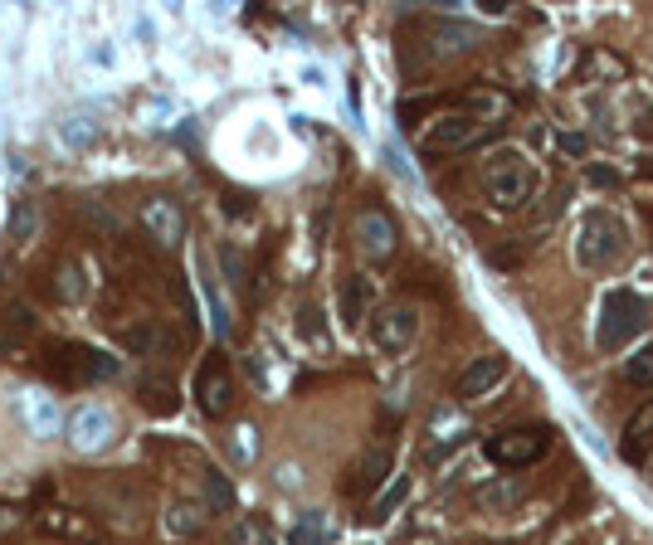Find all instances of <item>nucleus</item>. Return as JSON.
Returning a JSON list of instances; mask_svg holds the SVG:
<instances>
[{"mask_svg":"<svg viewBox=\"0 0 653 545\" xmlns=\"http://www.w3.org/2000/svg\"><path fill=\"white\" fill-rule=\"evenodd\" d=\"M498 107H502L498 97L473 93V97H463V107H453V113H439L435 122H425L420 156H459V152H473V146L492 142V136H502V122L492 117Z\"/></svg>","mask_w":653,"mask_h":545,"instance_id":"nucleus-1","label":"nucleus"},{"mask_svg":"<svg viewBox=\"0 0 653 545\" xmlns=\"http://www.w3.org/2000/svg\"><path fill=\"white\" fill-rule=\"evenodd\" d=\"M649 331V302L630 288H610L600 297V317H595V351L600 356H614L624 351L634 337Z\"/></svg>","mask_w":653,"mask_h":545,"instance_id":"nucleus-2","label":"nucleus"},{"mask_svg":"<svg viewBox=\"0 0 653 545\" xmlns=\"http://www.w3.org/2000/svg\"><path fill=\"white\" fill-rule=\"evenodd\" d=\"M624 249H630V229L614 209H590L575 229V264L585 272H610L624 258Z\"/></svg>","mask_w":653,"mask_h":545,"instance_id":"nucleus-3","label":"nucleus"},{"mask_svg":"<svg viewBox=\"0 0 653 545\" xmlns=\"http://www.w3.org/2000/svg\"><path fill=\"white\" fill-rule=\"evenodd\" d=\"M483 191H488L492 205L512 215V209H522L527 200H537L541 171H537L522 152H492V156L483 161Z\"/></svg>","mask_w":653,"mask_h":545,"instance_id":"nucleus-4","label":"nucleus"},{"mask_svg":"<svg viewBox=\"0 0 653 545\" xmlns=\"http://www.w3.org/2000/svg\"><path fill=\"white\" fill-rule=\"evenodd\" d=\"M118 356L98 351V346H83V341H59L44 351V376L54 385H83V380H113L118 376Z\"/></svg>","mask_w":653,"mask_h":545,"instance_id":"nucleus-5","label":"nucleus"},{"mask_svg":"<svg viewBox=\"0 0 653 545\" xmlns=\"http://www.w3.org/2000/svg\"><path fill=\"white\" fill-rule=\"evenodd\" d=\"M551 453V429L547 424H517V429H498L492 439H483V457L492 467H532Z\"/></svg>","mask_w":653,"mask_h":545,"instance_id":"nucleus-6","label":"nucleus"},{"mask_svg":"<svg viewBox=\"0 0 653 545\" xmlns=\"http://www.w3.org/2000/svg\"><path fill=\"white\" fill-rule=\"evenodd\" d=\"M415 337H420V312H415L410 302H390V307H380V312H371V341H376V351L405 356L415 346Z\"/></svg>","mask_w":653,"mask_h":545,"instance_id":"nucleus-7","label":"nucleus"},{"mask_svg":"<svg viewBox=\"0 0 653 545\" xmlns=\"http://www.w3.org/2000/svg\"><path fill=\"white\" fill-rule=\"evenodd\" d=\"M118 439V414L108 404H79L69 419V449L73 453H103Z\"/></svg>","mask_w":653,"mask_h":545,"instance_id":"nucleus-8","label":"nucleus"},{"mask_svg":"<svg viewBox=\"0 0 653 545\" xmlns=\"http://www.w3.org/2000/svg\"><path fill=\"white\" fill-rule=\"evenodd\" d=\"M137 219L156 249H176L181 234H186V209H181V200H171V195H146L137 205Z\"/></svg>","mask_w":653,"mask_h":545,"instance_id":"nucleus-9","label":"nucleus"},{"mask_svg":"<svg viewBox=\"0 0 653 545\" xmlns=\"http://www.w3.org/2000/svg\"><path fill=\"white\" fill-rule=\"evenodd\" d=\"M356 249L371 258V264H386V258H396L400 229H396V219H390V209L366 205L361 215H356Z\"/></svg>","mask_w":653,"mask_h":545,"instance_id":"nucleus-10","label":"nucleus"},{"mask_svg":"<svg viewBox=\"0 0 653 545\" xmlns=\"http://www.w3.org/2000/svg\"><path fill=\"white\" fill-rule=\"evenodd\" d=\"M195 400H201L205 419H225L234 409V376H229L225 351H211V361L201 366V376H195Z\"/></svg>","mask_w":653,"mask_h":545,"instance_id":"nucleus-11","label":"nucleus"},{"mask_svg":"<svg viewBox=\"0 0 653 545\" xmlns=\"http://www.w3.org/2000/svg\"><path fill=\"white\" fill-rule=\"evenodd\" d=\"M483 44V30H473V24L463 20H435L425 24V54L435 59H459V54H473V49Z\"/></svg>","mask_w":653,"mask_h":545,"instance_id":"nucleus-12","label":"nucleus"},{"mask_svg":"<svg viewBox=\"0 0 653 545\" xmlns=\"http://www.w3.org/2000/svg\"><path fill=\"white\" fill-rule=\"evenodd\" d=\"M508 356L502 351H492V356H478L473 366H463V376H459V385H453V394H459L463 404H473V400H483V394H492L508 380Z\"/></svg>","mask_w":653,"mask_h":545,"instance_id":"nucleus-13","label":"nucleus"},{"mask_svg":"<svg viewBox=\"0 0 653 545\" xmlns=\"http://www.w3.org/2000/svg\"><path fill=\"white\" fill-rule=\"evenodd\" d=\"M390 467H396V449H390V439H380V443H371V449L361 453V463L351 467V482H347V492L351 497H371V492L380 487V482L390 477Z\"/></svg>","mask_w":653,"mask_h":545,"instance_id":"nucleus-14","label":"nucleus"},{"mask_svg":"<svg viewBox=\"0 0 653 545\" xmlns=\"http://www.w3.org/2000/svg\"><path fill=\"white\" fill-rule=\"evenodd\" d=\"M620 457L630 467H644L653 457V400L644 409H634V419L624 424V439H620Z\"/></svg>","mask_w":653,"mask_h":545,"instance_id":"nucleus-15","label":"nucleus"},{"mask_svg":"<svg viewBox=\"0 0 653 545\" xmlns=\"http://www.w3.org/2000/svg\"><path fill=\"white\" fill-rule=\"evenodd\" d=\"M20 419H24V429L34 433V439H49V433H59V404H54V394H44V390H24L20 400Z\"/></svg>","mask_w":653,"mask_h":545,"instance_id":"nucleus-16","label":"nucleus"},{"mask_svg":"<svg viewBox=\"0 0 653 545\" xmlns=\"http://www.w3.org/2000/svg\"><path fill=\"white\" fill-rule=\"evenodd\" d=\"M473 502H478V512H517V506L527 502V482L522 477H492L473 492Z\"/></svg>","mask_w":653,"mask_h":545,"instance_id":"nucleus-17","label":"nucleus"},{"mask_svg":"<svg viewBox=\"0 0 653 545\" xmlns=\"http://www.w3.org/2000/svg\"><path fill=\"white\" fill-rule=\"evenodd\" d=\"M137 394H142V404L152 409V414H176V409H181V390H176V380L162 376V370L142 376V380H137Z\"/></svg>","mask_w":653,"mask_h":545,"instance_id":"nucleus-18","label":"nucleus"},{"mask_svg":"<svg viewBox=\"0 0 653 545\" xmlns=\"http://www.w3.org/2000/svg\"><path fill=\"white\" fill-rule=\"evenodd\" d=\"M30 331H34V312L24 302H10V307H0V356H10L20 341H30Z\"/></svg>","mask_w":653,"mask_h":545,"instance_id":"nucleus-19","label":"nucleus"},{"mask_svg":"<svg viewBox=\"0 0 653 545\" xmlns=\"http://www.w3.org/2000/svg\"><path fill=\"white\" fill-rule=\"evenodd\" d=\"M205 522H211V512H205V506H195V502H171V512L162 516V526H166V536H171V541L201 536Z\"/></svg>","mask_w":653,"mask_h":545,"instance_id":"nucleus-20","label":"nucleus"},{"mask_svg":"<svg viewBox=\"0 0 653 545\" xmlns=\"http://www.w3.org/2000/svg\"><path fill=\"white\" fill-rule=\"evenodd\" d=\"M201 497H205V512H229V506H234V482L225 477V473H220V467H205V473H201Z\"/></svg>","mask_w":653,"mask_h":545,"instance_id":"nucleus-21","label":"nucleus"},{"mask_svg":"<svg viewBox=\"0 0 653 545\" xmlns=\"http://www.w3.org/2000/svg\"><path fill=\"white\" fill-rule=\"evenodd\" d=\"M366 302H371V288H366V278H347V282H341V321H347V327H361Z\"/></svg>","mask_w":653,"mask_h":545,"instance_id":"nucleus-22","label":"nucleus"},{"mask_svg":"<svg viewBox=\"0 0 653 545\" xmlns=\"http://www.w3.org/2000/svg\"><path fill=\"white\" fill-rule=\"evenodd\" d=\"M405 497H410V477H396V482H390V487L386 492H380V497L371 502V512H366V522H390V516H396V506L405 502Z\"/></svg>","mask_w":653,"mask_h":545,"instance_id":"nucleus-23","label":"nucleus"},{"mask_svg":"<svg viewBox=\"0 0 653 545\" xmlns=\"http://www.w3.org/2000/svg\"><path fill=\"white\" fill-rule=\"evenodd\" d=\"M624 385L653 390V341H649V346H639L630 361H624Z\"/></svg>","mask_w":653,"mask_h":545,"instance_id":"nucleus-24","label":"nucleus"},{"mask_svg":"<svg viewBox=\"0 0 653 545\" xmlns=\"http://www.w3.org/2000/svg\"><path fill=\"white\" fill-rule=\"evenodd\" d=\"M49 292H54V302H79L83 297V268L79 264H59V278L49 282Z\"/></svg>","mask_w":653,"mask_h":545,"instance_id":"nucleus-25","label":"nucleus"},{"mask_svg":"<svg viewBox=\"0 0 653 545\" xmlns=\"http://www.w3.org/2000/svg\"><path fill=\"white\" fill-rule=\"evenodd\" d=\"M293 545H327V516L323 512H303L293 526Z\"/></svg>","mask_w":653,"mask_h":545,"instance_id":"nucleus-26","label":"nucleus"},{"mask_svg":"<svg viewBox=\"0 0 653 545\" xmlns=\"http://www.w3.org/2000/svg\"><path fill=\"white\" fill-rule=\"evenodd\" d=\"M229 545H278V541H274V531L258 522V516H244V522H234Z\"/></svg>","mask_w":653,"mask_h":545,"instance_id":"nucleus-27","label":"nucleus"},{"mask_svg":"<svg viewBox=\"0 0 653 545\" xmlns=\"http://www.w3.org/2000/svg\"><path fill=\"white\" fill-rule=\"evenodd\" d=\"M34 229H40V209H34V200H20L16 215H10V239H34Z\"/></svg>","mask_w":653,"mask_h":545,"instance_id":"nucleus-28","label":"nucleus"},{"mask_svg":"<svg viewBox=\"0 0 653 545\" xmlns=\"http://www.w3.org/2000/svg\"><path fill=\"white\" fill-rule=\"evenodd\" d=\"M156 341H162V331L156 327H122V346H127L132 356H152Z\"/></svg>","mask_w":653,"mask_h":545,"instance_id":"nucleus-29","label":"nucleus"},{"mask_svg":"<svg viewBox=\"0 0 653 545\" xmlns=\"http://www.w3.org/2000/svg\"><path fill=\"white\" fill-rule=\"evenodd\" d=\"M93 136H98V122H89V117H69L64 122V142L69 146H89Z\"/></svg>","mask_w":653,"mask_h":545,"instance_id":"nucleus-30","label":"nucleus"},{"mask_svg":"<svg viewBox=\"0 0 653 545\" xmlns=\"http://www.w3.org/2000/svg\"><path fill=\"white\" fill-rule=\"evenodd\" d=\"M298 331L303 337H313V341H327V327H323V312H317L313 302L303 307V317H298Z\"/></svg>","mask_w":653,"mask_h":545,"instance_id":"nucleus-31","label":"nucleus"},{"mask_svg":"<svg viewBox=\"0 0 653 545\" xmlns=\"http://www.w3.org/2000/svg\"><path fill=\"white\" fill-rule=\"evenodd\" d=\"M220 264H225L229 282H244V264H239V254H234V244H225V249H220Z\"/></svg>","mask_w":653,"mask_h":545,"instance_id":"nucleus-32","label":"nucleus"},{"mask_svg":"<svg viewBox=\"0 0 653 545\" xmlns=\"http://www.w3.org/2000/svg\"><path fill=\"white\" fill-rule=\"evenodd\" d=\"M225 209H229V215H254V195L229 191V195H225Z\"/></svg>","mask_w":653,"mask_h":545,"instance_id":"nucleus-33","label":"nucleus"},{"mask_svg":"<svg viewBox=\"0 0 653 545\" xmlns=\"http://www.w3.org/2000/svg\"><path fill=\"white\" fill-rule=\"evenodd\" d=\"M234 433H239V439H234V453H239V457H254V449H258V443H254V429L244 424V429H234Z\"/></svg>","mask_w":653,"mask_h":545,"instance_id":"nucleus-34","label":"nucleus"},{"mask_svg":"<svg viewBox=\"0 0 653 545\" xmlns=\"http://www.w3.org/2000/svg\"><path fill=\"white\" fill-rule=\"evenodd\" d=\"M24 522V516L16 512V506H0V536H10V531H16Z\"/></svg>","mask_w":653,"mask_h":545,"instance_id":"nucleus-35","label":"nucleus"},{"mask_svg":"<svg viewBox=\"0 0 653 545\" xmlns=\"http://www.w3.org/2000/svg\"><path fill=\"white\" fill-rule=\"evenodd\" d=\"M83 545H108V541H83Z\"/></svg>","mask_w":653,"mask_h":545,"instance_id":"nucleus-36","label":"nucleus"}]
</instances>
